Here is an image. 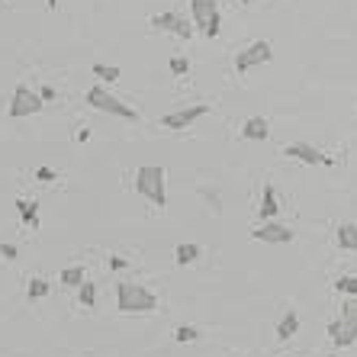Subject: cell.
<instances>
[{
    "instance_id": "277c9868",
    "label": "cell",
    "mask_w": 357,
    "mask_h": 357,
    "mask_svg": "<svg viewBox=\"0 0 357 357\" xmlns=\"http://www.w3.org/2000/svg\"><path fill=\"white\" fill-rule=\"evenodd\" d=\"M39 110H42V97L36 94L32 87L20 84L16 90H13V97H10V116H13V119H23V116H36Z\"/></svg>"
},
{
    "instance_id": "4fadbf2b",
    "label": "cell",
    "mask_w": 357,
    "mask_h": 357,
    "mask_svg": "<svg viewBox=\"0 0 357 357\" xmlns=\"http://www.w3.org/2000/svg\"><path fill=\"white\" fill-rule=\"evenodd\" d=\"M280 212V200H277V187L273 184H264V197H261V210H258V216H261L264 222L273 219Z\"/></svg>"
},
{
    "instance_id": "e0dca14e",
    "label": "cell",
    "mask_w": 357,
    "mask_h": 357,
    "mask_svg": "<svg viewBox=\"0 0 357 357\" xmlns=\"http://www.w3.org/2000/svg\"><path fill=\"white\" fill-rule=\"evenodd\" d=\"M16 210H20V219L26 222V225H32V229H36V225H39V206H36V203H29V200H16Z\"/></svg>"
},
{
    "instance_id": "603a6c76",
    "label": "cell",
    "mask_w": 357,
    "mask_h": 357,
    "mask_svg": "<svg viewBox=\"0 0 357 357\" xmlns=\"http://www.w3.org/2000/svg\"><path fill=\"white\" fill-rule=\"evenodd\" d=\"M335 290H338V293H347V296H354V293H357V277H354V273H347V277H341V280H335Z\"/></svg>"
},
{
    "instance_id": "ffe728a7",
    "label": "cell",
    "mask_w": 357,
    "mask_h": 357,
    "mask_svg": "<svg viewBox=\"0 0 357 357\" xmlns=\"http://www.w3.org/2000/svg\"><path fill=\"white\" fill-rule=\"evenodd\" d=\"M49 280H42V277H32L29 280V299H42V296H49Z\"/></svg>"
},
{
    "instance_id": "30bf717a",
    "label": "cell",
    "mask_w": 357,
    "mask_h": 357,
    "mask_svg": "<svg viewBox=\"0 0 357 357\" xmlns=\"http://www.w3.org/2000/svg\"><path fill=\"white\" fill-rule=\"evenodd\" d=\"M328 338H332V345L335 347H351L354 345V322H345V319H332L328 322Z\"/></svg>"
},
{
    "instance_id": "3957f363",
    "label": "cell",
    "mask_w": 357,
    "mask_h": 357,
    "mask_svg": "<svg viewBox=\"0 0 357 357\" xmlns=\"http://www.w3.org/2000/svg\"><path fill=\"white\" fill-rule=\"evenodd\" d=\"M87 106H94L97 113H110V116H119V119H138V113L132 106H126L119 97H113L103 84H94L87 90Z\"/></svg>"
},
{
    "instance_id": "7c38bea8",
    "label": "cell",
    "mask_w": 357,
    "mask_h": 357,
    "mask_svg": "<svg viewBox=\"0 0 357 357\" xmlns=\"http://www.w3.org/2000/svg\"><path fill=\"white\" fill-rule=\"evenodd\" d=\"M267 136H271V126L264 116H251L242 126V138H248V142H267Z\"/></svg>"
},
{
    "instance_id": "52a82bcc",
    "label": "cell",
    "mask_w": 357,
    "mask_h": 357,
    "mask_svg": "<svg viewBox=\"0 0 357 357\" xmlns=\"http://www.w3.org/2000/svg\"><path fill=\"white\" fill-rule=\"evenodd\" d=\"M206 113H210V106H206V103L184 106V110H174V113L161 116V126H164V129H187V126H193L197 119H203Z\"/></svg>"
},
{
    "instance_id": "1f68e13d",
    "label": "cell",
    "mask_w": 357,
    "mask_h": 357,
    "mask_svg": "<svg viewBox=\"0 0 357 357\" xmlns=\"http://www.w3.org/2000/svg\"><path fill=\"white\" fill-rule=\"evenodd\" d=\"M45 7H49V10H58V0H45Z\"/></svg>"
},
{
    "instance_id": "d4e9b609",
    "label": "cell",
    "mask_w": 357,
    "mask_h": 357,
    "mask_svg": "<svg viewBox=\"0 0 357 357\" xmlns=\"http://www.w3.org/2000/svg\"><path fill=\"white\" fill-rule=\"evenodd\" d=\"M187 71H190V62L184 55H174L171 58V74H187Z\"/></svg>"
},
{
    "instance_id": "2e32d148",
    "label": "cell",
    "mask_w": 357,
    "mask_h": 357,
    "mask_svg": "<svg viewBox=\"0 0 357 357\" xmlns=\"http://www.w3.org/2000/svg\"><path fill=\"white\" fill-rule=\"evenodd\" d=\"M200 258V245H177V251H174V261L180 264V267H187V264H193Z\"/></svg>"
},
{
    "instance_id": "6da1fadb",
    "label": "cell",
    "mask_w": 357,
    "mask_h": 357,
    "mask_svg": "<svg viewBox=\"0 0 357 357\" xmlns=\"http://www.w3.org/2000/svg\"><path fill=\"white\" fill-rule=\"evenodd\" d=\"M136 193L151 200L158 210L168 206V171L161 164H142L136 171Z\"/></svg>"
},
{
    "instance_id": "f546056e",
    "label": "cell",
    "mask_w": 357,
    "mask_h": 357,
    "mask_svg": "<svg viewBox=\"0 0 357 357\" xmlns=\"http://www.w3.org/2000/svg\"><path fill=\"white\" fill-rule=\"evenodd\" d=\"M39 97H42V103H45V100H55V87H42Z\"/></svg>"
},
{
    "instance_id": "cb8c5ba5",
    "label": "cell",
    "mask_w": 357,
    "mask_h": 357,
    "mask_svg": "<svg viewBox=\"0 0 357 357\" xmlns=\"http://www.w3.org/2000/svg\"><path fill=\"white\" fill-rule=\"evenodd\" d=\"M219 29H222V16H212V20L203 26V36H206V39H216V36H219Z\"/></svg>"
},
{
    "instance_id": "484cf974",
    "label": "cell",
    "mask_w": 357,
    "mask_h": 357,
    "mask_svg": "<svg viewBox=\"0 0 357 357\" xmlns=\"http://www.w3.org/2000/svg\"><path fill=\"white\" fill-rule=\"evenodd\" d=\"M341 315H345V322H354L357 319V303H354V296L345 303V309H341Z\"/></svg>"
},
{
    "instance_id": "9a60e30c",
    "label": "cell",
    "mask_w": 357,
    "mask_h": 357,
    "mask_svg": "<svg viewBox=\"0 0 357 357\" xmlns=\"http://www.w3.org/2000/svg\"><path fill=\"white\" fill-rule=\"evenodd\" d=\"M338 245H341L345 251H354V248H357V225H354V222L338 225Z\"/></svg>"
},
{
    "instance_id": "f1b7e54d",
    "label": "cell",
    "mask_w": 357,
    "mask_h": 357,
    "mask_svg": "<svg viewBox=\"0 0 357 357\" xmlns=\"http://www.w3.org/2000/svg\"><path fill=\"white\" fill-rule=\"evenodd\" d=\"M36 177H39V180H55V171L52 168H39V171H36Z\"/></svg>"
},
{
    "instance_id": "9c48e42d",
    "label": "cell",
    "mask_w": 357,
    "mask_h": 357,
    "mask_svg": "<svg viewBox=\"0 0 357 357\" xmlns=\"http://www.w3.org/2000/svg\"><path fill=\"white\" fill-rule=\"evenodd\" d=\"M284 155L296 158V161H303V164H332V158H325L315 145H309V142H293V145H286Z\"/></svg>"
},
{
    "instance_id": "8fae6325",
    "label": "cell",
    "mask_w": 357,
    "mask_h": 357,
    "mask_svg": "<svg viewBox=\"0 0 357 357\" xmlns=\"http://www.w3.org/2000/svg\"><path fill=\"white\" fill-rule=\"evenodd\" d=\"M190 13H193V23L203 29L212 16H219V7H216V0H190Z\"/></svg>"
},
{
    "instance_id": "83f0119b",
    "label": "cell",
    "mask_w": 357,
    "mask_h": 357,
    "mask_svg": "<svg viewBox=\"0 0 357 357\" xmlns=\"http://www.w3.org/2000/svg\"><path fill=\"white\" fill-rule=\"evenodd\" d=\"M110 267H113V271H126L129 261L126 258H119V254H113V258H110Z\"/></svg>"
},
{
    "instance_id": "d6986e66",
    "label": "cell",
    "mask_w": 357,
    "mask_h": 357,
    "mask_svg": "<svg viewBox=\"0 0 357 357\" xmlns=\"http://www.w3.org/2000/svg\"><path fill=\"white\" fill-rule=\"evenodd\" d=\"M81 280H84V267H64L62 271L64 286H81Z\"/></svg>"
},
{
    "instance_id": "7402d4cb",
    "label": "cell",
    "mask_w": 357,
    "mask_h": 357,
    "mask_svg": "<svg viewBox=\"0 0 357 357\" xmlns=\"http://www.w3.org/2000/svg\"><path fill=\"white\" fill-rule=\"evenodd\" d=\"M200 338V328L193 325H180L177 332H174V341H180V345H187V341H197Z\"/></svg>"
},
{
    "instance_id": "8992f818",
    "label": "cell",
    "mask_w": 357,
    "mask_h": 357,
    "mask_svg": "<svg viewBox=\"0 0 357 357\" xmlns=\"http://www.w3.org/2000/svg\"><path fill=\"white\" fill-rule=\"evenodd\" d=\"M251 238H254V242H264V245H290L296 235H293L290 225H284V222L267 219L264 225H258V229L251 232Z\"/></svg>"
},
{
    "instance_id": "ac0fdd59",
    "label": "cell",
    "mask_w": 357,
    "mask_h": 357,
    "mask_svg": "<svg viewBox=\"0 0 357 357\" xmlns=\"http://www.w3.org/2000/svg\"><path fill=\"white\" fill-rule=\"evenodd\" d=\"M77 290H81V303H84L87 309H94V306H97V286H94V284H90V280H87V277H84Z\"/></svg>"
},
{
    "instance_id": "7a4b0ae2",
    "label": "cell",
    "mask_w": 357,
    "mask_h": 357,
    "mask_svg": "<svg viewBox=\"0 0 357 357\" xmlns=\"http://www.w3.org/2000/svg\"><path fill=\"white\" fill-rule=\"evenodd\" d=\"M116 309L126 315L136 312H155L158 309V296L148 286L138 284H116Z\"/></svg>"
},
{
    "instance_id": "ba28073f",
    "label": "cell",
    "mask_w": 357,
    "mask_h": 357,
    "mask_svg": "<svg viewBox=\"0 0 357 357\" xmlns=\"http://www.w3.org/2000/svg\"><path fill=\"white\" fill-rule=\"evenodd\" d=\"M151 29H161V32H174V36H180V39H190L193 36V26H190L180 13L168 10V13H158V16H151Z\"/></svg>"
},
{
    "instance_id": "5bb4252c",
    "label": "cell",
    "mask_w": 357,
    "mask_h": 357,
    "mask_svg": "<svg viewBox=\"0 0 357 357\" xmlns=\"http://www.w3.org/2000/svg\"><path fill=\"white\" fill-rule=\"evenodd\" d=\"M296 332H299V315L290 309V312H284V319L277 322V341H290Z\"/></svg>"
},
{
    "instance_id": "44dd1931",
    "label": "cell",
    "mask_w": 357,
    "mask_h": 357,
    "mask_svg": "<svg viewBox=\"0 0 357 357\" xmlns=\"http://www.w3.org/2000/svg\"><path fill=\"white\" fill-rule=\"evenodd\" d=\"M94 77H100V81H119V68H113V64H94Z\"/></svg>"
},
{
    "instance_id": "5b68a950",
    "label": "cell",
    "mask_w": 357,
    "mask_h": 357,
    "mask_svg": "<svg viewBox=\"0 0 357 357\" xmlns=\"http://www.w3.org/2000/svg\"><path fill=\"white\" fill-rule=\"evenodd\" d=\"M273 58V49L267 39H261V42H251L245 52L235 55V71L245 74V71H251V68H258V64H267Z\"/></svg>"
},
{
    "instance_id": "d6a6232c",
    "label": "cell",
    "mask_w": 357,
    "mask_h": 357,
    "mask_svg": "<svg viewBox=\"0 0 357 357\" xmlns=\"http://www.w3.org/2000/svg\"><path fill=\"white\" fill-rule=\"evenodd\" d=\"M238 3H245V7H254V3H258V0H238Z\"/></svg>"
},
{
    "instance_id": "4dcf8cb0",
    "label": "cell",
    "mask_w": 357,
    "mask_h": 357,
    "mask_svg": "<svg viewBox=\"0 0 357 357\" xmlns=\"http://www.w3.org/2000/svg\"><path fill=\"white\" fill-rule=\"evenodd\" d=\"M87 138H90V132H87V129H77V132H74V142H87Z\"/></svg>"
},
{
    "instance_id": "4316f807",
    "label": "cell",
    "mask_w": 357,
    "mask_h": 357,
    "mask_svg": "<svg viewBox=\"0 0 357 357\" xmlns=\"http://www.w3.org/2000/svg\"><path fill=\"white\" fill-rule=\"evenodd\" d=\"M16 254H20V251H16V245H7V242L0 245V258H7V261H13Z\"/></svg>"
},
{
    "instance_id": "836d02e7",
    "label": "cell",
    "mask_w": 357,
    "mask_h": 357,
    "mask_svg": "<svg viewBox=\"0 0 357 357\" xmlns=\"http://www.w3.org/2000/svg\"><path fill=\"white\" fill-rule=\"evenodd\" d=\"M7 3H10V0H7Z\"/></svg>"
}]
</instances>
